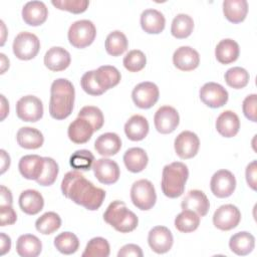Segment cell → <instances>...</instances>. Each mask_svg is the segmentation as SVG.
Returning a JSON list of instances; mask_svg holds the SVG:
<instances>
[{"label": "cell", "mask_w": 257, "mask_h": 257, "mask_svg": "<svg viewBox=\"0 0 257 257\" xmlns=\"http://www.w3.org/2000/svg\"><path fill=\"white\" fill-rule=\"evenodd\" d=\"M1 153V160H2V164H1V174L5 173V171L9 168L10 166V157L9 155H7V153L4 150L0 151Z\"/></svg>", "instance_id": "11a10c76"}, {"label": "cell", "mask_w": 257, "mask_h": 257, "mask_svg": "<svg viewBox=\"0 0 257 257\" xmlns=\"http://www.w3.org/2000/svg\"><path fill=\"white\" fill-rule=\"evenodd\" d=\"M1 101H2V106H1V120H3V119L6 117L8 111H9V106H8V102H7V100H6V98H5V96H4L3 94H1Z\"/></svg>", "instance_id": "9f6ffc18"}, {"label": "cell", "mask_w": 257, "mask_h": 257, "mask_svg": "<svg viewBox=\"0 0 257 257\" xmlns=\"http://www.w3.org/2000/svg\"><path fill=\"white\" fill-rule=\"evenodd\" d=\"M159 95L158 86L151 81H144L137 84L132 92V98L135 104L144 109L154 106L159 99Z\"/></svg>", "instance_id": "9c48e42d"}, {"label": "cell", "mask_w": 257, "mask_h": 257, "mask_svg": "<svg viewBox=\"0 0 257 257\" xmlns=\"http://www.w3.org/2000/svg\"><path fill=\"white\" fill-rule=\"evenodd\" d=\"M51 3L59 10H65L74 14L84 12L89 5L87 0H52Z\"/></svg>", "instance_id": "bcb514c9"}, {"label": "cell", "mask_w": 257, "mask_h": 257, "mask_svg": "<svg viewBox=\"0 0 257 257\" xmlns=\"http://www.w3.org/2000/svg\"><path fill=\"white\" fill-rule=\"evenodd\" d=\"M94 162V156L88 150H78L74 152L69 160L70 166L75 170L88 171Z\"/></svg>", "instance_id": "b9f144b4"}, {"label": "cell", "mask_w": 257, "mask_h": 257, "mask_svg": "<svg viewBox=\"0 0 257 257\" xmlns=\"http://www.w3.org/2000/svg\"><path fill=\"white\" fill-rule=\"evenodd\" d=\"M17 143L21 148L35 150L43 145L44 138L40 131L30 126H24L18 130L16 135Z\"/></svg>", "instance_id": "f546056e"}, {"label": "cell", "mask_w": 257, "mask_h": 257, "mask_svg": "<svg viewBox=\"0 0 257 257\" xmlns=\"http://www.w3.org/2000/svg\"><path fill=\"white\" fill-rule=\"evenodd\" d=\"M0 56H1V63H2V65H1V66H2V68H1V73H4L5 70H6V68L9 67V59H7L6 56H5V54H3V53H1Z\"/></svg>", "instance_id": "6f0895ef"}, {"label": "cell", "mask_w": 257, "mask_h": 257, "mask_svg": "<svg viewBox=\"0 0 257 257\" xmlns=\"http://www.w3.org/2000/svg\"><path fill=\"white\" fill-rule=\"evenodd\" d=\"M248 12L246 0H225L223 1V13L226 19L232 23H240L245 20Z\"/></svg>", "instance_id": "d6a6232c"}, {"label": "cell", "mask_w": 257, "mask_h": 257, "mask_svg": "<svg viewBox=\"0 0 257 257\" xmlns=\"http://www.w3.org/2000/svg\"><path fill=\"white\" fill-rule=\"evenodd\" d=\"M42 250V244L38 237L32 234L19 236L16 242V251L21 257H36Z\"/></svg>", "instance_id": "4dcf8cb0"}, {"label": "cell", "mask_w": 257, "mask_h": 257, "mask_svg": "<svg viewBox=\"0 0 257 257\" xmlns=\"http://www.w3.org/2000/svg\"><path fill=\"white\" fill-rule=\"evenodd\" d=\"M256 177H257V162L252 161L246 168V181L249 187L256 190Z\"/></svg>", "instance_id": "816d5d0a"}, {"label": "cell", "mask_w": 257, "mask_h": 257, "mask_svg": "<svg viewBox=\"0 0 257 257\" xmlns=\"http://www.w3.org/2000/svg\"><path fill=\"white\" fill-rule=\"evenodd\" d=\"M149 158L142 148H131L123 155L125 168L132 173L142 172L148 165Z\"/></svg>", "instance_id": "836d02e7"}, {"label": "cell", "mask_w": 257, "mask_h": 257, "mask_svg": "<svg viewBox=\"0 0 257 257\" xmlns=\"http://www.w3.org/2000/svg\"><path fill=\"white\" fill-rule=\"evenodd\" d=\"M174 65L182 71H191L199 66L200 55L190 46H181L173 54Z\"/></svg>", "instance_id": "e0dca14e"}, {"label": "cell", "mask_w": 257, "mask_h": 257, "mask_svg": "<svg viewBox=\"0 0 257 257\" xmlns=\"http://www.w3.org/2000/svg\"><path fill=\"white\" fill-rule=\"evenodd\" d=\"M183 210H191L197 213L200 217L207 215L210 203L204 192L200 190H191L187 193L181 203Z\"/></svg>", "instance_id": "ac0fdd59"}, {"label": "cell", "mask_w": 257, "mask_h": 257, "mask_svg": "<svg viewBox=\"0 0 257 257\" xmlns=\"http://www.w3.org/2000/svg\"><path fill=\"white\" fill-rule=\"evenodd\" d=\"M127 48L126 36L119 30L110 32L105 39V50L111 56L121 55Z\"/></svg>", "instance_id": "8d00e7d4"}, {"label": "cell", "mask_w": 257, "mask_h": 257, "mask_svg": "<svg viewBox=\"0 0 257 257\" xmlns=\"http://www.w3.org/2000/svg\"><path fill=\"white\" fill-rule=\"evenodd\" d=\"M54 246L60 253L70 255L77 251L79 240L76 235L71 232H62L54 238Z\"/></svg>", "instance_id": "f35d334b"}, {"label": "cell", "mask_w": 257, "mask_h": 257, "mask_svg": "<svg viewBox=\"0 0 257 257\" xmlns=\"http://www.w3.org/2000/svg\"><path fill=\"white\" fill-rule=\"evenodd\" d=\"M44 206L42 195L36 190H25L19 196V207L27 215L38 214Z\"/></svg>", "instance_id": "cb8c5ba5"}, {"label": "cell", "mask_w": 257, "mask_h": 257, "mask_svg": "<svg viewBox=\"0 0 257 257\" xmlns=\"http://www.w3.org/2000/svg\"><path fill=\"white\" fill-rule=\"evenodd\" d=\"M217 132L225 138L235 137L240 128V120L238 115L232 110L223 111L216 120Z\"/></svg>", "instance_id": "603a6c76"}, {"label": "cell", "mask_w": 257, "mask_h": 257, "mask_svg": "<svg viewBox=\"0 0 257 257\" xmlns=\"http://www.w3.org/2000/svg\"><path fill=\"white\" fill-rule=\"evenodd\" d=\"M143 251L140 246L136 244H126L122 246L118 253V257H125V256H135V257H143Z\"/></svg>", "instance_id": "f907efd6"}, {"label": "cell", "mask_w": 257, "mask_h": 257, "mask_svg": "<svg viewBox=\"0 0 257 257\" xmlns=\"http://www.w3.org/2000/svg\"><path fill=\"white\" fill-rule=\"evenodd\" d=\"M201 100L209 107H221L228 101V91L219 83L207 82L200 89Z\"/></svg>", "instance_id": "7c38bea8"}, {"label": "cell", "mask_w": 257, "mask_h": 257, "mask_svg": "<svg viewBox=\"0 0 257 257\" xmlns=\"http://www.w3.org/2000/svg\"><path fill=\"white\" fill-rule=\"evenodd\" d=\"M62 194L86 210L95 211L103 203L105 192L86 180L77 170L66 173L61 182Z\"/></svg>", "instance_id": "6da1fadb"}, {"label": "cell", "mask_w": 257, "mask_h": 257, "mask_svg": "<svg viewBox=\"0 0 257 257\" xmlns=\"http://www.w3.org/2000/svg\"><path fill=\"white\" fill-rule=\"evenodd\" d=\"M133 204L140 210L148 211L154 207L157 201V194L152 182L146 179L135 182L131 189Z\"/></svg>", "instance_id": "5b68a950"}, {"label": "cell", "mask_w": 257, "mask_h": 257, "mask_svg": "<svg viewBox=\"0 0 257 257\" xmlns=\"http://www.w3.org/2000/svg\"><path fill=\"white\" fill-rule=\"evenodd\" d=\"M240 49L238 43L230 38L221 40L215 48V56L222 64H229L237 60Z\"/></svg>", "instance_id": "83f0119b"}, {"label": "cell", "mask_w": 257, "mask_h": 257, "mask_svg": "<svg viewBox=\"0 0 257 257\" xmlns=\"http://www.w3.org/2000/svg\"><path fill=\"white\" fill-rule=\"evenodd\" d=\"M69 43L76 48H84L90 45L96 35L94 24L86 19L73 22L68 29Z\"/></svg>", "instance_id": "8992f818"}, {"label": "cell", "mask_w": 257, "mask_h": 257, "mask_svg": "<svg viewBox=\"0 0 257 257\" xmlns=\"http://www.w3.org/2000/svg\"><path fill=\"white\" fill-rule=\"evenodd\" d=\"M121 148V140L114 133L100 135L94 142L95 151L103 157L114 156Z\"/></svg>", "instance_id": "484cf974"}, {"label": "cell", "mask_w": 257, "mask_h": 257, "mask_svg": "<svg viewBox=\"0 0 257 257\" xmlns=\"http://www.w3.org/2000/svg\"><path fill=\"white\" fill-rule=\"evenodd\" d=\"M174 147L177 155L181 159H191L195 157L199 151L200 140L195 133L184 131L175 139Z\"/></svg>", "instance_id": "9a60e30c"}, {"label": "cell", "mask_w": 257, "mask_h": 257, "mask_svg": "<svg viewBox=\"0 0 257 257\" xmlns=\"http://www.w3.org/2000/svg\"><path fill=\"white\" fill-rule=\"evenodd\" d=\"M103 219L120 233L132 232L139 224L137 215L128 210L121 201L111 202L103 214Z\"/></svg>", "instance_id": "277c9868"}, {"label": "cell", "mask_w": 257, "mask_h": 257, "mask_svg": "<svg viewBox=\"0 0 257 257\" xmlns=\"http://www.w3.org/2000/svg\"><path fill=\"white\" fill-rule=\"evenodd\" d=\"M92 125L82 117H76L68 126V138L74 144H84L88 142L93 134Z\"/></svg>", "instance_id": "d4e9b609"}, {"label": "cell", "mask_w": 257, "mask_h": 257, "mask_svg": "<svg viewBox=\"0 0 257 257\" xmlns=\"http://www.w3.org/2000/svg\"><path fill=\"white\" fill-rule=\"evenodd\" d=\"M91 169L96 179L104 185H111L118 181L120 171L118 165L110 159H98L93 162Z\"/></svg>", "instance_id": "5bb4252c"}, {"label": "cell", "mask_w": 257, "mask_h": 257, "mask_svg": "<svg viewBox=\"0 0 257 257\" xmlns=\"http://www.w3.org/2000/svg\"><path fill=\"white\" fill-rule=\"evenodd\" d=\"M74 86L65 78L55 79L50 87L49 113L55 119H64L69 116L74 103Z\"/></svg>", "instance_id": "7a4b0ae2"}, {"label": "cell", "mask_w": 257, "mask_h": 257, "mask_svg": "<svg viewBox=\"0 0 257 257\" xmlns=\"http://www.w3.org/2000/svg\"><path fill=\"white\" fill-rule=\"evenodd\" d=\"M210 188L214 196L227 198L233 194L236 188V179L228 170H219L211 178Z\"/></svg>", "instance_id": "8fae6325"}, {"label": "cell", "mask_w": 257, "mask_h": 257, "mask_svg": "<svg viewBox=\"0 0 257 257\" xmlns=\"http://www.w3.org/2000/svg\"><path fill=\"white\" fill-rule=\"evenodd\" d=\"M94 77L99 87L103 91H106L107 89L117 85L121 76L116 67L111 65H102L94 70Z\"/></svg>", "instance_id": "f1b7e54d"}, {"label": "cell", "mask_w": 257, "mask_h": 257, "mask_svg": "<svg viewBox=\"0 0 257 257\" xmlns=\"http://www.w3.org/2000/svg\"><path fill=\"white\" fill-rule=\"evenodd\" d=\"M200 225V216L191 210H183L175 218V227L182 233L195 231Z\"/></svg>", "instance_id": "d590c367"}, {"label": "cell", "mask_w": 257, "mask_h": 257, "mask_svg": "<svg viewBox=\"0 0 257 257\" xmlns=\"http://www.w3.org/2000/svg\"><path fill=\"white\" fill-rule=\"evenodd\" d=\"M80 84H81V87L82 89L90 94V95H100L102 94L104 91L99 87V85L97 84L96 80H95V77H94V70H90V71H87L85 72L81 79H80Z\"/></svg>", "instance_id": "7dc6e473"}, {"label": "cell", "mask_w": 257, "mask_h": 257, "mask_svg": "<svg viewBox=\"0 0 257 257\" xmlns=\"http://www.w3.org/2000/svg\"><path fill=\"white\" fill-rule=\"evenodd\" d=\"M180 122V116L176 108L170 105L161 106L155 113L154 123L157 131L167 135L173 133Z\"/></svg>", "instance_id": "4fadbf2b"}, {"label": "cell", "mask_w": 257, "mask_h": 257, "mask_svg": "<svg viewBox=\"0 0 257 257\" xmlns=\"http://www.w3.org/2000/svg\"><path fill=\"white\" fill-rule=\"evenodd\" d=\"M13 53L21 60H30L34 58L40 49L38 37L30 32H20L13 41Z\"/></svg>", "instance_id": "52a82bcc"}, {"label": "cell", "mask_w": 257, "mask_h": 257, "mask_svg": "<svg viewBox=\"0 0 257 257\" xmlns=\"http://www.w3.org/2000/svg\"><path fill=\"white\" fill-rule=\"evenodd\" d=\"M71 58L69 52L59 46L48 49L44 55V64L51 71H62L70 64Z\"/></svg>", "instance_id": "44dd1931"}, {"label": "cell", "mask_w": 257, "mask_h": 257, "mask_svg": "<svg viewBox=\"0 0 257 257\" xmlns=\"http://www.w3.org/2000/svg\"><path fill=\"white\" fill-rule=\"evenodd\" d=\"M0 219L2 227L12 225L17 220V215L12 206H0Z\"/></svg>", "instance_id": "681fc988"}, {"label": "cell", "mask_w": 257, "mask_h": 257, "mask_svg": "<svg viewBox=\"0 0 257 257\" xmlns=\"http://www.w3.org/2000/svg\"><path fill=\"white\" fill-rule=\"evenodd\" d=\"M1 202L0 206H12V194L11 191L5 186H1Z\"/></svg>", "instance_id": "f5cc1de1"}, {"label": "cell", "mask_w": 257, "mask_h": 257, "mask_svg": "<svg viewBox=\"0 0 257 257\" xmlns=\"http://www.w3.org/2000/svg\"><path fill=\"white\" fill-rule=\"evenodd\" d=\"M241 220L239 209L232 205L226 204L220 206L213 215V224L222 231H229L238 226Z\"/></svg>", "instance_id": "30bf717a"}, {"label": "cell", "mask_w": 257, "mask_h": 257, "mask_svg": "<svg viewBox=\"0 0 257 257\" xmlns=\"http://www.w3.org/2000/svg\"><path fill=\"white\" fill-rule=\"evenodd\" d=\"M194 28L193 18L187 14H178L172 22L171 33L178 39L187 38L191 35Z\"/></svg>", "instance_id": "e575fe53"}, {"label": "cell", "mask_w": 257, "mask_h": 257, "mask_svg": "<svg viewBox=\"0 0 257 257\" xmlns=\"http://www.w3.org/2000/svg\"><path fill=\"white\" fill-rule=\"evenodd\" d=\"M123 66L131 72H138L142 70L147 63V58L143 51L135 49L128 51L123 57Z\"/></svg>", "instance_id": "f6af8a7d"}, {"label": "cell", "mask_w": 257, "mask_h": 257, "mask_svg": "<svg viewBox=\"0 0 257 257\" xmlns=\"http://www.w3.org/2000/svg\"><path fill=\"white\" fill-rule=\"evenodd\" d=\"M18 169L22 177L36 181L43 172L44 158L38 155H26L20 159Z\"/></svg>", "instance_id": "ffe728a7"}, {"label": "cell", "mask_w": 257, "mask_h": 257, "mask_svg": "<svg viewBox=\"0 0 257 257\" xmlns=\"http://www.w3.org/2000/svg\"><path fill=\"white\" fill-rule=\"evenodd\" d=\"M61 226V219L55 212H46L35 222V228L44 235L52 234Z\"/></svg>", "instance_id": "74e56055"}, {"label": "cell", "mask_w": 257, "mask_h": 257, "mask_svg": "<svg viewBox=\"0 0 257 257\" xmlns=\"http://www.w3.org/2000/svg\"><path fill=\"white\" fill-rule=\"evenodd\" d=\"M148 243L154 252L163 254L170 251L174 243V238L167 227L156 226L149 232Z\"/></svg>", "instance_id": "2e32d148"}, {"label": "cell", "mask_w": 257, "mask_h": 257, "mask_svg": "<svg viewBox=\"0 0 257 257\" xmlns=\"http://www.w3.org/2000/svg\"><path fill=\"white\" fill-rule=\"evenodd\" d=\"M189 177L188 167L181 162L166 165L162 173V191L169 198H178L183 195Z\"/></svg>", "instance_id": "3957f363"}, {"label": "cell", "mask_w": 257, "mask_h": 257, "mask_svg": "<svg viewBox=\"0 0 257 257\" xmlns=\"http://www.w3.org/2000/svg\"><path fill=\"white\" fill-rule=\"evenodd\" d=\"M226 83L233 88L239 89L245 87L249 82V73L243 67L235 66L229 68L224 75Z\"/></svg>", "instance_id": "60d3db41"}, {"label": "cell", "mask_w": 257, "mask_h": 257, "mask_svg": "<svg viewBox=\"0 0 257 257\" xmlns=\"http://www.w3.org/2000/svg\"><path fill=\"white\" fill-rule=\"evenodd\" d=\"M0 239H1V255H4L7 252H9L11 248V239L5 233L0 234Z\"/></svg>", "instance_id": "db71d44e"}, {"label": "cell", "mask_w": 257, "mask_h": 257, "mask_svg": "<svg viewBox=\"0 0 257 257\" xmlns=\"http://www.w3.org/2000/svg\"><path fill=\"white\" fill-rule=\"evenodd\" d=\"M124 133L131 141L138 142L144 140L149 133V122L147 118L140 114L131 116L124 124Z\"/></svg>", "instance_id": "4316f807"}, {"label": "cell", "mask_w": 257, "mask_h": 257, "mask_svg": "<svg viewBox=\"0 0 257 257\" xmlns=\"http://www.w3.org/2000/svg\"><path fill=\"white\" fill-rule=\"evenodd\" d=\"M59 169L57 163L48 157H44V169L41 176L36 180L40 186H51L57 178Z\"/></svg>", "instance_id": "7bdbcfd3"}, {"label": "cell", "mask_w": 257, "mask_h": 257, "mask_svg": "<svg viewBox=\"0 0 257 257\" xmlns=\"http://www.w3.org/2000/svg\"><path fill=\"white\" fill-rule=\"evenodd\" d=\"M110 249L107 240L102 237H94L88 241L82 253V257H107Z\"/></svg>", "instance_id": "ab89813d"}, {"label": "cell", "mask_w": 257, "mask_h": 257, "mask_svg": "<svg viewBox=\"0 0 257 257\" xmlns=\"http://www.w3.org/2000/svg\"><path fill=\"white\" fill-rule=\"evenodd\" d=\"M256 105H257V95L255 93L250 94L243 100V113L244 115L253 122L257 121L256 118Z\"/></svg>", "instance_id": "c3c4849f"}, {"label": "cell", "mask_w": 257, "mask_h": 257, "mask_svg": "<svg viewBox=\"0 0 257 257\" xmlns=\"http://www.w3.org/2000/svg\"><path fill=\"white\" fill-rule=\"evenodd\" d=\"M166 25L163 13L156 9H146L141 14V26L149 34L161 33Z\"/></svg>", "instance_id": "7402d4cb"}, {"label": "cell", "mask_w": 257, "mask_h": 257, "mask_svg": "<svg viewBox=\"0 0 257 257\" xmlns=\"http://www.w3.org/2000/svg\"><path fill=\"white\" fill-rule=\"evenodd\" d=\"M16 114L21 120L35 122L43 115L42 101L34 95L22 96L16 103Z\"/></svg>", "instance_id": "ba28073f"}, {"label": "cell", "mask_w": 257, "mask_h": 257, "mask_svg": "<svg viewBox=\"0 0 257 257\" xmlns=\"http://www.w3.org/2000/svg\"><path fill=\"white\" fill-rule=\"evenodd\" d=\"M78 117H82L86 119L92 125L94 132L100 130L104 122V118L101 110L98 107L93 105L83 106L78 112Z\"/></svg>", "instance_id": "ee69618b"}, {"label": "cell", "mask_w": 257, "mask_h": 257, "mask_svg": "<svg viewBox=\"0 0 257 257\" xmlns=\"http://www.w3.org/2000/svg\"><path fill=\"white\" fill-rule=\"evenodd\" d=\"M48 16L46 5L42 1H29L22 8V18L30 26L43 24Z\"/></svg>", "instance_id": "d6986e66"}, {"label": "cell", "mask_w": 257, "mask_h": 257, "mask_svg": "<svg viewBox=\"0 0 257 257\" xmlns=\"http://www.w3.org/2000/svg\"><path fill=\"white\" fill-rule=\"evenodd\" d=\"M255 246L254 236L246 231L238 232L234 234L229 240V247L232 252L237 255L245 256L248 255Z\"/></svg>", "instance_id": "1f68e13d"}]
</instances>
